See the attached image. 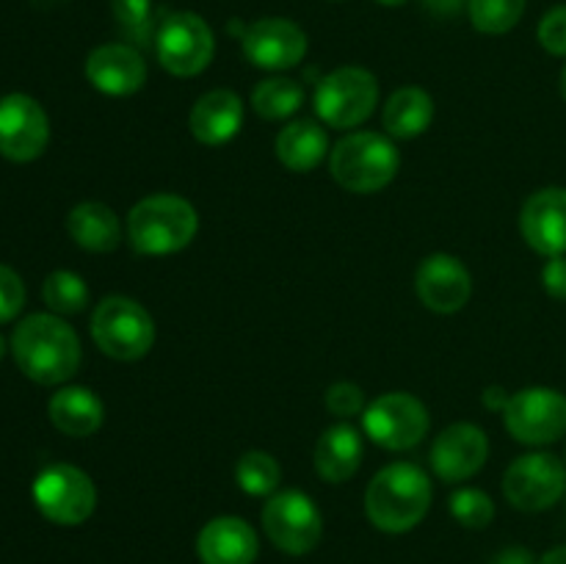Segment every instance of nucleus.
Masks as SVG:
<instances>
[{
    "mask_svg": "<svg viewBox=\"0 0 566 564\" xmlns=\"http://www.w3.org/2000/svg\"><path fill=\"white\" fill-rule=\"evenodd\" d=\"M33 503L59 525H81L97 506L94 481L75 464H50L33 479Z\"/></svg>",
    "mask_w": 566,
    "mask_h": 564,
    "instance_id": "nucleus-10",
    "label": "nucleus"
},
{
    "mask_svg": "<svg viewBox=\"0 0 566 564\" xmlns=\"http://www.w3.org/2000/svg\"><path fill=\"white\" fill-rule=\"evenodd\" d=\"M566 492V468L553 453H525L509 464L503 495L520 512H545Z\"/></svg>",
    "mask_w": 566,
    "mask_h": 564,
    "instance_id": "nucleus-12",
    "label": "nucleus"
},
{
    "mask_svg": "<svg viewBox=\"0 0 566 564\" xmlns=\"http://www.w3.org/2000/svg\"><path fill=\"white\" fill-rule=\"evenodd\" d=\"M520 232L545 258L566 254V188L553 186L531 194L520 213Z\"/></svg>",
    "mask_w": 566,
    "mask_h": 564,
    "instance_id": "nucleus-17",
    "label": "nucleus"
},
{
    "mask_svg": "<svg viewBox=\"0 0 566 564\" xmlns=\"http://www.w3.org/2000/svg\"><path fill=\"white\" fill-rule=\"evenodd\" d=\"M509 398H512V396H506V390H503V387L492 385V387H486L484 396H481V401H484L490 409H501V412H503V409H506V404H509Z\"/></svg>",
    "mask_w": 566,
    "mask_h": 564,
    "instance_id": "nucleus-38",
    "label": "nucleus"
},
{
    "mask_svg": "<svg viewBox=\"0 0 566 564\" xmlns=\"http://www.w3.org/2000/svg\"><path fill=\"white\" fill-rule=\"evenodd\" d=\"M379 103V83L363 66H340L315 88V111L321 122L337 130L359 127Z\"/></svg>",
    "mask_w": 566,
    "mask_h": 564,
    "instance_id": "nucleus-6",
    "label": "nucleus"
},
{
    "mask_svg": "<svg viewBox=\"0 0 566 564\" xmlns=\"http://www.w3.org/2000/svg\"><path fill=\"white\" fill-rule=\"evenodd\" d=\"M423 6L434 17H453L462 11V6H468V0H423Z\"/></svg>",
    "mask_w": 566,
    "mask_h": 564,
    "instance_id": "nucleus-37",
    "label": "nucleus"
},
{
    "mask_svg": "<svg viewBox=\"0 0 566 564\" xmlns=\"http://www.w3.org/2000/svg\"><path fill=\"white\" fill-rule=\"evenodd\" d=\"M258 551V531L241 518H213L197 536L202 564H254Z\"/></svg>",
    "mask_w": 566,
    "mask_h": 564,
    "instance_id": "nucleus-19",
    "label": "nucleus"
},
{
    "mask_svg": "<svg viewBox=\"0 0 566 564\" xmlns=\"http://www.w3.org/2000/svg\"><path fill=\"white\" fill-rule=\"evenodd\" d=\"M243 125V103L230 88H213L193 103L188 114L191 136L205 147L227 144Z\"/></svg>",
    "mask_w": 566,
    "mask_h": 564,
    "instance_id": "nucleus-20",
    "label": "nucleus"
},
{
    "mask_svg": "<svg viewBox=\"0 0 566 564\" xmlns=\"http://www.w3.org/2000/svg\"><path fill=\"white\" fill-rule=\"evenodd\" d=\"M70 238L86 252H114L122 241V227L114 210L103 202H81L66 216Z\"/></svg>",
    "mask_w": 566,
    "mask_h": 564,
    "instance_id": "nucleus-24",
    "label": "nucleus"
},
{
    "mask_svg": "<svg viewBox=\"0 0 566 564\" xmlns=\"http://www.w3.org/2000/svg\"><path fill=\"white\" fill-rule=\"evenodd\" d=\"M302 100L304 88L291 77H269V81H260L252 92L254 114L271 122L296 114L302 108Z\"/></svg>",
    "mask_w": 566,
    "mask_h": 564,
    "instance_id": "nucleus-26",
    "label": "nucleus"
},
{
    "mask_svg": "<svg viewBox=\"0 0 566 564\" xmlns=\"http://www.w3.org/2000/svg\"><path fill=\"white\" fill-rule=\"evenodd\" d=\"M48 415L59 431L70 437H88L103 426L105 407L88 387H61L48 404Z\"/></svg>",
    "mask_w": 566,
    "mask_h": 564,
    "instance_id": "nucleus-22",
    "label": "nucleus"
},
{
    "mask_svg": "<svg viewBox=\"0 0 566 564\" xmlns=\"http://www.w3.org/2000/svg\"><path fill=\"white\" fill-rule=\"evenodd\" d=\"M216 39L208 22L193 11H175L155 31V55L175 77H193L208 70Z\"/></svg>",
    "mask_w": 566,
    "mask_h": 564,
    "instance_id": "nucleus-7",
    "label": "nucleus"
},
{
    "mask_svg": "<svg viewBox=\"0 0 566 564\" xmlns=\"http://www.w3.org/2000/svg\"><path fill=\"white\" fill-rule=\"evenodd\" d=\"M241 48L260 70L282 72L307 55V33L285 17H263L243 31Z\"/></svg>",
    "mask_w": 566,
    "mask_h": 564,
    "instance_id": "nucleus-14",
    "label": "nucleus"
},
{
    "mask_svg": "<svg viewBox=\"0 0 566 564\" xmlns=\"http://www.w3.org/2000/svg\"><path fill=\"white\" fill-rule=\"evenodd\" d=\"M536 564H566V545L553 547V551H547L545 556H542Z\"/></svg>",
    "mask_w": 566,
    "mask_h": 564,
    "instance_id": "nucleus-39",
    "label": "nucleus"
},
{
    "mask_svg": "<svg viewBox=\"0 0 566 564\" xmlns=\"http://www.w3.org/2000/svg\"><path fill=\"white\" fill-rule=\"evenodd\" d=\"M263 531L276 551L287 556H304L315 551L324 536V518L310 495L298 490L276 492L263 506Z\"/></svg>",
    "mask_w": 566,
    "mask_h": 564,
    "instance_id": "nucleus-8",
    "label": "nucleus"
},
{
    "mask_svg": "<svg viewBox=\"0 0 566 564\" xmlns=\"http://www.w3.org/2000/svg\"><path fill=\"white\" fill-rule=\"evenodd\" d=\"M282 468L271 453L247 451L235 464V481L243 492L254 498L271 495L280 487Z\"/></svg>",
    "mask_w": 566,
    "mask_h": 564,
    "instance_id": "nucleus-27",
    "label": "nucleus"
},
{
    "mask_svg": "<svg viewBox=\"0 0 566 564\" xmlns=\"http://www.w3.org/2000/svg\"><path fill=\"white\" fill-rule=\"evenodd\" d=\"M50 122L42 105L28 94L0 97V155L14 164H28L44 153Z\"/></svg>",
    "mask_w": 566,
    "mask_h": 564,
    "instance_id": "nucleus-13",
    "label": "nucleus"
},
{
    "mask_svg": "<svg viewBox=\"0 0 566 564\" xmlns=\"http://www.w3.org/2000/svg\"><path fill=\"white\" fill-rule=\"evenodd\" d=\"M365 435L387 451H409L429 435V409L412 393H385L363 412Z\"/></svg>",
    "mask_w": 566,
    "mask_h": 564,
    "instance_id": "nucleus-9",
    "label": "nucleus"
},
{
    "mask_svg": "<svg viewBox=\"0 0 566 564\" xmlns=\"http://www.w3.org/2000/svg\"><path fill=\"white\" fill-rule=\"evenodd\" d=\"M197 208L177 194L144 197L127 216V241L138 254L149 258L180 252L197 238Z\"/></svg>",
    "mask_w": 566,
    "mask_h": 564,
    "instance_id": "nucleus-3",
    "label": "nucleus"
},
{
    "mask_svg": "<svg viewBox=\"0 0 566 564\" xmlns=\"http://www.w3.org/2000/svg\"><path fill=\"white\" fill-rule=\"evenodd\" d=\"M376 3H381V6H401V3H407V0H376Z\"/></svg>",
    "mask_w": 566,
    "mask_h": 564,
    "instance_id": "nucleus-40",
    "label": "nucleus"
},
{
    "mask_svg": "<svg viewBox=\"0 0 566 564\" xmlns=\"http://www.w3.org/2000/svg\"><path fill=\"white\" fill-rule=\"evenodd\" d=\"M490 457V440L473 424H453L431 446V468L448 484L468 481L479 473Z\"/></svg>",
    "mask_w": 566,
    "mask_h": 564,
    "instance_id": "nucleus-16",
    "label": "nucleus"
},
{
    "mask_svg": "<svg viewBox=\"0 0 566 564\" xmlns=\"http://www.w3.org/2000/svg\"><path fill=\"white\" fill-rule=\"evenodd\" d=\"M509 435L525 446H547L566 435V396L553 387H525L503 409Z\"/></svg>",
    "mask_w": 566,
    "mask_h": 564,
    "instance_id": "nucleus-11",
    "label": "nucleus"
},
{
    "mask_svg": "<svg viewBox=\"0 0 566 564\" xmlns=\"http://www.w3.org/2000/svg\"><path fill=\"white\" fill-rule=\"evenodd\" d=\"M468 14L475 31L501 36L523 20L525 0H468Z\"/></svg>",
    "mask_w": 566,
    "mask_h": 564,
    "instance_id": "nucleus-28",
    "label": "nucleus"
},
{
    "mask_svg": "<svg viewBox=\"0 0 566 564\" xmlns=\"http://www.w3.org/2000/svg\"><path fill=\"white\" fill-rule=\"evenodd\" d=\"M434 119V100L418 86H403L387 100L385 127L396 138H415L429 130Z\"/></svg>",
    "mask_w": 566,
    "mask_h": 564,
    "instance_id": "nucleus-25",
    "label": "nucleus"
},
{
    "mask_svg": "<svg viewBox=\"0 0 566 564\" xmlns=\"http://www.w3.org/2000/svg\"><path fill=\"white\" fill-rule=\"evenodd\" d=\"M111 11L130 42L149 44L155 36V22H153V0H111Z\"/></svg>",
    "mask_w": 566,
    "mask_h": 564,
    "instance_id": "nucleus-30",
    "label": "nucleus"
},
{
    "mask_svg": "<svg viewBox=\"0 0 566 564\" xmlns=\"http://www.w3.org/2000/svg\"><path fill=\"white\" fill-rule=\"evenodd\" d=\"M86 77L97 92L127 97L147 83V61L133 44H99L88 53Z\"/></svg>",
    "mask_w": 566,
    "mask_h": 564,
    "instance_id": "nucleus-18",
    "label": "nucleus"
},
{
    "mask_svg": "<svg viewBox=\"0 0 566 564\" xmlns=\"http://www.w3.org/2000/svg\"><path fill=\"white\" fill-rule=\"evenodd\" d=\"M542 285L558 302H566V254L547 258L545 269H542Z\"/></svg>",
    "mask_w": 566,
    "mask_h": 564,
    "instance_id": "nucleus-35",
    "label": "nucleus"
},
{
    "mask_svg": "<svg viewBox=\"0 0 566 564\" xmlns=\"http://www.w3.org/2000/svg\"><path fill=\"white\" fill-rule=\"evenodd\" d=\"M274 149L285 169L302 175V171H313L326 158L329 138H326V130L315 119H298L282 127Z\"/></svg>",
    "mask_w": 566,
    "mask_h": 564,
    "instance_id": "nucleus-23",
    "label": "nucleus"
},
{
    "mask_svg": "<svg viewBox=\"0 0 566 564\" xmlns=\"http://www.w3.org/2000/svg\"><path fill=\"white\" fill-rule=\"evenodd\" d=\"M431 506V481L418 464L392 462L365 490V514L385 534H407Z\"/></svg>",
    "mask_w": 566,
    "mask_h": 564,
    "instance_id": "nucleus-2",
    "label": "nucleus"
},
{
    "mask_svg": "<svg viewBox=\"0 0 566 564\" xmlns=\"http://www.w3.org/2000/svg\"><path fill=\"white\" fill-rule=\"evenodd\" d=\"M415 291H418L420 302H423L431 313L451 315L459 313V310L470 302L473 280H470V271L462 260L453 258V254L437 252L429 254V258L418 265Z\"/></svg>",
    "mask_w": 566,
    "mask_h": 564,
    "instance_id": "nucleus-15",
    "label": "nucleus"
},
{
    "mask_svg": "<svg viewBox=\"0 0 566 564\" xmlns=\"http://www.w3.org/2000/svg\"><path fill=\"white\" fill-rule=\"evenodd\" d=\"M42 299L53 313L75 315L86 310L88 288L75 271H53L42 285Z\"/></svg>",
    "mask_w": 566,
    "mask_h": 564,
    "instance_id": "nucleus-29",
    "label": "nucleus"
},
{
    "mask_svg": "<svg viewBox=\"0 0 566 564\" xmlns=\"http://www.w3.org/2000/svg\"><path fill=\"white\" fill-rule=\"evenodd\" d=\"M363 464V440L357 429L346 424L329 426L315 442V470L329 484H343Z\"/></svg>",
    "mask_w": 566,
    "mask_h": 564,
    "instance_id": "nucleus-21",
    "label": "nucleus"
},
{
    "mask_svg": "<svg viewBox=\"0 0 566 564\" xmlns=\"http://www.w3.org/2000/svg\"><path fill=\"white\" fill-rule=\"evenodd\" d=\"M536 36L551 55H566V6H556L542 17Z\"/></svg>",
    "mask_w": 566,
    "mask_h": 564,
    "instance_id": "nucleus-34",
    "label": "nucleus"
},
{
    "mask_svg": "<svg viewBox=\"0 0 566 564\" xmlns=\"http://www.w3.org/2000/svg\"><path fill=\"white\" fill-rule=\"evenodd\" d=\"M396 144L381 133L359 130L335 144L329 155V171L352 194H376L390 186L398 175Z\"/></svg>",
    "mask_w": 566,
    "mask_h": 564,
    "instance_id": "nucleus-4",
    "label": "nucleus"
},
{
    "mask_svg": "<svg viewBox=\"0 0 566 564\" xmlns=\"http://www.w3.org/2000/svg\"><path fill=\"white\" fill-rule=\"evenodd\" d=\"M92 337L103 354L119 363L142 359L155 343V321L136 299L108 296L92 315Z\"/></svg>",
    "mask_w": 566,
    "mask_h": 564,
    "instance_id": "nucleus-5",
    "label": "nucleus"
},
{
    "mask_svg": "<svg viewBox=\"0 0 566 564\" xmlns=\"http://www.w3.org/2000/svg\"><path fill=\"white\" fill-rule=\"evenodd\" d=\"M22 304H25V285H22L20 274L0 263V324L17 318Z\"/></svg>",
    "mask_w": 566,
    "mask_h": 564,
    "instance_id": "nucleus-33",
    "label": "nucleus"
},
{
    "mask_svg": "<svg viewBox=\"0 0 566 564\" xmlns=\"http://www.w3.org/2000/svg\"><path fill=\"white\" fill-rule=\"evenodd\" d=\"M11 354L28 379L61 385L81 368V341L75 330L55 313H36L20 321L11 335Z\"/></svg>",
    "mask_w": 566,
    "mask_h": 564,
    "instance_id": "nucleus-1",
    "label": "nucleus"
},
{
    "mask_svg": "<svg viewBox=\"0 0 566 564\" xmlns=\"http://www.w3.org/2000/svg\"><path fill=\"white\" fill-rule=\"evenodd\" d=\"M490 564H536V558L531 556V551H525V547L512 545L506 547V551L497 553Z\"/></svg>",
    "mask_w": 566,
    "mask_h": 564,
    "instance_id": "nucleus-36",
    "label": "nucleus"
},
{
    "mask_svg": "<svg viewBox=\"0 0 566 564\" xmlns=\"http://www.w3.org/2000/svg\"><path fill=\"white\" fill-rule=\"evenodd\" d=\"M558 86H562V97L566 100V66H564V72H562V83H558Z\"/></svg>",
    "mask_w": 566,
    "mask_h": 564,
    "instance_id": "nucleus-41",
    "label": "nucleus"
},
{
    "mask_svg": "<svg viewBox=\"0 0 566 564\" xmlns=\"http://www.w3.org/2000/svg\"><path fill=\"white\" fill-rule=\"evenodd\" d=\"M451 514L457 523H462L464 529H486V525L495 520V503L486 495L484 490H475V487H464V490L453 492L451 495Z\"/></svg>",
    "mask_w": 566,
    "mask_h": 564,
    "instance_id": "nucleus-31",
    "label": "nucleus"
},
{
    "mask_svg": "<svg viewBox=\"0 0 566 564\" xmlns=\"http://www.w3.org/2000/svg\"><path fill=\"white\" fill-rule=\"evenodd\" d=\"M326 409H329L335 418H354V415H363L365 412V393L359 385H352V382H335V385L326 390L324 396Z\"/></svg>",
    "mask_w": 566,
    "mask_h": 564,
    "instance_id": "nucleus-32",
    "label": "nucleus"
},
{
    "mask_svg": "<svg viewBox=\"0 0 566 564\" xmlns=\"http://www.w3.org/2000/svg\"><path fill=\"white\" fill-rule=\"evenodd\" d=\"M3 354H6V341L0 337V359H3Z\"/></svg>",
    "mask_w": 566,
    "mask_h": 564,
    "instance_id": "nucleus-42",
    "label": "nucleus"
}]
</instances>
